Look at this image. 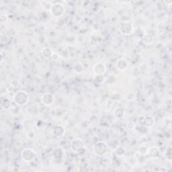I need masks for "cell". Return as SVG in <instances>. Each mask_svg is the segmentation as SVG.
Listing matches in <instances>:
<instances>
[{
    "label": "cell",
    "instance_id": "cell-2",
    "mask_svg": "<svg viewBox=\"0 0 172 172\" xmlns=\"http://www.w3.org/2000/svg\"><path fill=\"white\" fill-rule=\"evenodd\" d=\"M73 142L76 144V147H75L73 149V150H74L75 152H80L81 151V149L83 148L84 147V144L81 141H80L79 139H76L73 141Z\"/></svg>",
    "mask_w": 172,
    "mask_h": 172
},
{
    "label": "cell",
    "instance_id": "cell-1",
    "mask_svg": "<svg viewBox=\"0 0 172 172\" xmlns=\"http://www.w3.org/2000/svg\"><path fill=\"white\" fill-rule=\"evenodd\" d=\"M27 94L24 92H18L14 97V102L19 105H24L27 102Z\"/></svg>",
    "mask_w": 172,
    "mask_h": 172
}]
</instances>
